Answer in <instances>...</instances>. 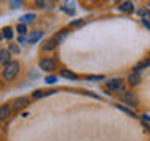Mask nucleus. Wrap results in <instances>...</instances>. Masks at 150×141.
Wrapping results in <instances>:
<instances>
[{
	"label": "nucleus",
	"instance_id": "f257e3e1",
	"mask_svg": "<svg viewBox=\"0 0 150 141\" xmlns=\"http://www.w3.org/2000/svg\"><path fill=\"white\" fill-rule=\"evenodd\" d=\"M19 69H21V64H19L17 61H9V63L5 64V68H3V78L5 80L16 78V75L19 74Z\"/></svg>",
	"mask_w": 150,
	"mask_h": 141
},
{
	"label": "nucleus",
	"instance_id": "f03ea898",
	"mask_svg": "<svg viewBox=\"0 0 150 141\" xmlns=\"http://www.w3.org/2000/svg\"><path fill=\"white\" fill-rule=\"evenodd\" d=\"M39 68H41L42 70L52 72V70H55V69H56V61H55V60H52V58H44V60H41Z\"/></svg>",
	"mask_w": 150,
	"mask_h": 141
},
{
	"label": "nucleus",
	"instance_id": "7ed1b4c3",
	"mask_svg": "<svg viewBox=\"0 0 150 141\" xmlns=\"http://www.w3.org/2000/svg\"><path fill=\"white\" fill-rule=\"evenodd\" d=\"M108 88L112 91H124L125 89V82H122L120 78H112L108 82Z\"/></svg>",
	"mask_w": 150,
	"mask_h": 141
},
{
	"label": "nucleus",
	"instance_id": "20e7f679",
	"mask_svg": "<svg viewBox=\"0 0 150 141\" xmlns=\"http://www.w3.org/2000/svg\"><path fill=\"white\" fill-rule=\"evenodd\" d=\"M120 99H122L125 103L131 105V107H136V105H138V97H136L134 93H124V94L120 96Z\"/></svg>",
	"mask_w": 150,
	"mask_h": 141
},
{
	"label": "nucleus",
	"instance_id": "39448f33",
	"mask_svg": "<svg viewBox=\"0 0 150 141\" xmlns=\"http://www.w3.org/2000/svg\"><path fill=\"white\" fill-rule=\"evenodd\" d=\"M27 105H28L27 97H17V99H14V102H13L14 110H22V108H25Z\"/></svg>",
	"mask_w": 150,
	"mask_h": 141
},
{
	"label": "nucleus",
	"instance_id": "423d86ee",
	"mask_svg": "<svg viewBox=\"0 0 150 141\" xmlns=\"http://www.w3.org/2000/svg\"><path fill=\"white\" fill-rule=\"evenodd\" d=\"M128 83H130V86H138V85L141 83V77H139V74H138V72L130 74V75H128Z\"/></svg>",
	"mask_w": 150,
	"mask_h": 141
},
{
	"label": "nucleus",
	"instance_id": "0eeeda50",
	"mask_svg": "<svg viewBox=\"0 0 150 141\" xmlns=\"http://www.w3.org/2000/svg\"><path fill=\"white\" fill-rule=\"evenodd\" d=\"M9 115H11V107H9V105L0 107V121H5Z\"/></svg>",
	"mask_w": 150,
	"mask_h": 141
},
{
	"label": "nucleus",
	"instance_id": "6e6552de",
	"mask_svg": "<svg viewBox=\"0 0 150 141\" xmlns=\"http://www.w3.org/2000/svg\"><path fill=\"white\" fill-rule=\"evenodd\" d=\"M9 56H11V55H9L8 50L0 49V64H8L9 61H11V60H9Z\"/></svg>",
	"mask_w": 150,
	"mask_h": 141
},
{
	"label": "nucleus",
	"instance_id": "1a4fd4ad",
	"mask_svg": "<svg viewBox=\"0 0 150 141\" xmlns=\"http://www.w3.org/2000/svg\"><path fill=\"white\" fill-rule=\"evenodd\" d=\"M41 38H42V33L41 31H35V33H31V35L27 38V42L28 44H35V42H38Z\"/></svg>",
	"mask_w": 150,
	"mask_h": 141
},
{
	"label": "nucleus",
	"instance_id": "9d476101",
	"mask_svg": "<svg viewBox=\"0 0 150 141\" xmlns=\"http://www.w3.org/2000/svg\"><path fill=\"white\" fill-rule=\"evenodd\" d=\"M66 36H67V30H61V31H58V33L53 36V41L56 42V44H61Z\"/></svg>",
	"mask_w": 150,
	"mask_h": 141
},
{
	"label": "nucleus",
	"instance_id": "9b49d317",
	"mask_svg": "<svg viewBox=\"0 0 150 141\" xmlns=\"http://www.w3.org/2000/svg\"><path fill=\"white\" fill-rule=\"evenodd\" d=\"M120 11H124V13H131L133 11V3L131 2H124V3H120V6H119Z\"/></svg>",
	"mask_w": 150,
	"mask_h": 141
},
{
	"label": "nucleus",
	"instance_id": "f8f14e48",
	"mask_svg": "<svg viewBox=\"0 0 150 141\" xmlns=\"http://www.w3.org/2000/svg\"><path fill=\"white\" fill-rule=\"evenodd\" d=\"M72 5L74 3H63V5H61V9H63V11L64 13H67V14H70V16H72V14L75 13V6H72Z\"/></svg>",
	"mask_w": 150,
	"mask_h": 141
},
{
	"label": "nucleus",
	"instance_id": "ddd939ff",
	"mask_svg": "<svg viewBox=\"0 0 150 141\" xmlns=\"http://www.w3.org/2000/svg\"><path fill=\"white\" fill-rule=\"evenodd\" d=\"M61 77L70 78V80H77V78H78V75H77V74H74V72H70L69 69H63V70H61Z\"/></svg>",
	"mask_w": 150,
	"mask_h": 141
},
{
	"label": "nucleus",
	"instance_id": "4468645a",
	"mask_svg": "<svg viewBox=\"0 0 150 141\" xmlns=\"http://www.w3.org/2000/svg\"><path fill=\"white\" fill-rule=\"evenodd\" d=\"M56 46H58V44H56V42L53 41V38H52V39H49V41H45V42H44V46H42V49H44L45 52H49V50H53Z\"/></svg>",
	"mask_w": 150,
	"mask_h": 141
},
{
	"label": "nucleus",
	"instance_id": "2eb2a0df",
	"mask_svg": "<svg viewBox=\"0 0 150 141\" xmlns=\"http://www.w3.org/2000/svg\"><path fill=\"white\" fill-rule=\"evenodd\" d=\"M2 35L5 39H13V28L11 27H5L2 30Z\"/></svg>",
	"mask_w": 150,
	"mask_h": 141
},
{
	"label": "nucleus",
	"instance_id": "dca6fc26",
	"mask_svg": "<svg viewBox=\"0 0 150 141\" xmlns=\"http://www.w3.org/2000/svg\"><path fill=\"white\" fill-rule=\"evenodd\" d=\"M149 66H150V60H144V61H141V63H138L134 66V70L138 72V70L144 69V68H149Z\"/></svg>",
	"mask_w": 150,
	"mask_h": 141
},
{
	"label": "nucleus",
	"instance_id": "f3484780",
	"mask_svg": "<svg viewBox=\"0 0 150 141\" xmlns=\"http://www.w3.org/2000/svg\"><path fill=\"white\" fill-rule=\"evenodd\" d=\"M138 16L142 17V21L150 19V9H138Z\"/></svg>",
	"mask_w": 150,
	"mask_h": 141
},
{
	"label": "nucleus",
	"instance_id": "a211bd4d",
	"mask_svg": "<svg viewBox=\"0 0 150 141\" xmlns=\"http://www.w3.org/2000/svg\"><path fill=\"white\" fill-rule=\"evenodd\" d=\"M33 19H35V14H33V13H28V14H23V16L21 17V24H25V22H31L33 21Z\"/></svg>",
	"mask_w": 150,
	"mask_h": 141
},
{
	"label": "nucleus",
	"instance_id": "6ab92c4d",
	"mask_svg": "<svg viewBox=\"0 0 150 141\" xmlns=\"http://www.w3.org/2000/svg\"><path fill=\"white\" fill-rule=\"evenodd\" d=\"M117 108H119L120 111H124V113H127V115H130V116H136V113L134 111H131L130 108H127V107H124V105H116Z\"/></svg>",
	"mask_w": 150,
	"mask_h": 141
},
{
	"label": "nucleus",
	"instance_id": "aec40b11",
	"mask_svg": "<svg viewBox=\"0 0 150 141\" xmlns=\"http://www.w3.org/2000/svg\"><path fill=\"white\" fill-rule=\"evenodd\" d=\"M16 30L21 33V35H23V33H27V25L25 24H19V25L16 27Z\"/></svg>",
	"mask_w": 150,
	"mask_h": 141
},
{
	"label": "nucleus",
	"instance_id": "412c9836",
	"mask_svg": "<svg viewBox=\"0 0 150 141\" xmlns=\"http://www.w3.org/2000/svg\"><path fill=\"white\" fill-rule=\"evenodd\" d=\"M86 80H89V82H96V80H103V75H88Z\"/></svg>",
	"mask_w": 150,
	"mask_h": 141
},
{
	"label": "nucleus",
	"instance_id": "4be33fe9",
	"mask_svg": "<svg viewBox=\"0 0 150 141\" xmlns=\"http://www.w3.org/2000/svg\"><path fill=\"white\" fill-rule=\"evenodd\" d=\"M55 82H56V77H55V75H49V77H45V83L53 85Z\"/></svg>",
	"mask_w": 150,
	"mask_h": 141
},
{
	"label": "nucleus",
	"instance_id": "5701e85b",
	"mask_svg": "<svg viewBox=\"0 0 150 141\" xmlns=\"http://www.w3.org/2000/svg\"><path fill=\"white\" fill-rule=\"evenodd\" d=\"M21 5H22L21 0H14V2H9V6H11V8H21Z\"/></svg>",
	"mask_w": 150,
	"mask_h": 141
},
{
	"label": "nucleus",
	"instance_id": "b1692460",
	"mask_svg": "<svg viewBox=\"0 0 150 141\" xmlns=\"http://www.w3.org/2000/svg\"><path fill=\"white\" fill-rule=\"evenodd\" d=\"M42 96H45V94L42 93V91H39V89H38V91H35V93H33V97H35V99H39V97H42Z\"/></svg>",
	"mask_w": 150,
	"mask_h": 141
},
{
	"label": "nucleus",
	"instance_id": "393cba45",
	"mask_svg": "<svg viewBox=\"0 0 150 141\" xmlns=\"http://www.w3.org/2000/svg\"><path fill=\"white\" fill-rule=\"evenodd\" d=\"M9 50L14 52V53H19V47H16L14 44H9Z\"/></svg>",
	"mask_w": 150,
	"mask_h": 141
},
{
	"label": "nucleus",
	"instance_id": "a878e982",
	"mask_svg": "<svg viewBox=\"0 0 150 141\" xmlns=\"http://www.w3.org/2000/svg\"><path fill=\"white\" fill-rule=\"evenodd\" d=\"M80 24H83V21L80 19V21H74V22H70V27H75V25H80Z\"/></svg>",
	"mask_w": 150,
	"mask_h": 141
},
{
	"label": "nucleus",
	"instance_id": "bb28decb",
	"mask_svg": "<svg viewBox=\"0 0 150 141\" xmlns=\"http://www.w3.org/2000/svg\"><path fill=\"white\" fill-rule=\"evenodd\" d=\"M36 6H39V8H44V6H45V2H36Z\"/></svg>",
	"mask_w": 150,
	"mask_h": 141
},
{
	"label": "nucleus",
	"instance_id": "cd10ccee",
	"mask_svg": "<svg viewBox=\"0 0 150 141\" xmlns=\"http://www.w3.org/2000/svg\"><path fill=\"white\" fill-rule=\"evenodd\" d=\"M19 42H22V44H23V42H27V38L21 36V38H19Z\"/></svg>",
	"mask_w": 150,
	"mask_h": 141
},
{
	"label": "nucleus",
	"instance_id": "c85d7f7f",
	"mask_svg": "<svg viewBox=\"0 0 150 141\" xmlns=\"http://www.w3.org/2000/svg\"><path fill=\"white\" fill-rule=\"evenodd\" d=\"M142 24H144V25H145V27H147V28H149V30H150V24H149L147 21H142Z\"/></svg>",
	"mask_w": 150,
	"mask_h": 141
},
{
	"label": "nucleus",
	"instance_id": "c756f323",
	"mask_svg": "<svg viewBox=\"0 0 150 141\" xmlns=\"http://www.w3.org/2000/svg\"><path fill=\"white\" fill-rule=\"evenodd\" d=\"M2 38H3V35H2V30H0V39H2Z\"/></svg>",
	"mask_w": 150,
	"mask_h": 141
}]
</instances>
